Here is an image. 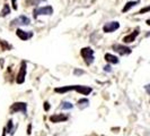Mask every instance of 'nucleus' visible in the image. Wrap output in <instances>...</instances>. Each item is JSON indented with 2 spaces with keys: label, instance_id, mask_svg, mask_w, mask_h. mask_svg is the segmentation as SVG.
Returning <instances> with one entry per match:
<instances>
[{
  "label": "nucleus",
  "instance_id": "nucleus-1",
  "mask_svg": "<svg viewBox=\"0 0 150 136\" xmlns=\"http://www.w3.org/2000/svg\"><path fill=\"white\" fill-rule=\"evenodd\" d=\"M80 54L83 57V59L85 60V64L87 66L91 65L94 60H95V57H94V50L89 48V47H86V48H83L80 50Z\"/></svg>",
  "mask_w": 150,
  "mask_h": 136
},
{
  "label": "nucleus",
  "instance_id": "nucleus-2",
  "mask_svg": "<svg viewBox=\"0 0 150 136\" xmlns=\"http://www.w3.org/2000/svg\"><path fill=\"white\" fill-rule=\"evenodd\" d=\"M53 14V8L52 6H45V7H38L34 9L33 11V16L34 18H38V16H50Z\"/></svg>",
  "mask_w": 150,
  "mask_h": 136
},
{
  "label": "nucleus",
  "instance_id": "nucleus-3",
  "mask_svg": "<svg viewBox=\"0 0 150 136\" xmlns=\"http://www.w3.org/2000/svg\"><path fill=\"white\" fill-rule=\"evenodd\" d=\"M10 111L13 113L22 112L24 116H27V103L25 102H15L10 107Z\"/></svg>",
  "mask_w": 150,
  "mask_h": 136
},
{
  "label": "nucleus",
  "instance_id": "nucleus-4",
  "mask_svg": "<svg viewBox=\"0 0 150 136\" xmlns=\"http://www.w3.org/2000/svg\"><path fill=\"white\" fill-rule=\"evenodd\" d=\"M27 68V65H26V61H22V64H21V69H19V72H18V74H17V77H16V82L18 84H23L25 82V77H26V69Z\"/></svg>",
  "mask_w": 150,
  "mask_h": 136
},
{
  "label": "nucleus",
  "instance_id": "nucleus-5",
  "mask_svg": "<svg viewBox=\"0 0 150 136\" xmlns=\"http://www.w3.org/2000/svg\"><path fill=\"white\" fill-rule=\"evenodd\" d=\"M30 19L27 17V16H19V17H17L15 19H13L11 21V26H26V25H30Z\"/></svg>",
  "mask_w": 150,
  "mask_h": 136
},
{
  "label": "nucleus",
  "instance_id": "nucleus-6",
  "mask_svg": "<svg viewBox=\"0 0 150 136\" xmlns=\"http://www.w3.org/2000/svg\"><path fill=\"white\" fill-rule=\"evenodd\" d=\"M71 91H76L83 95H88L91 93L93 89L90 86H85V85H71Z\"/></svg>",
  "mask_w": 150,
  "mask_h": 136
},
{
  "label": "nucleus",
  "instance_id": "nucleus-7",
  "mask_svg": "<svg viewBox=\"0 0 150 136\" xmlns=\"http://www.w3.org/2000/svg\"><path fill=\"white\" fill-rule=\"evenodd\" d=\"M113 50L115 52H117L121 56H125V54H130L132 52V50L129 48V47H125L124 44H113Z\"/></svg>",
  "mask_w": 150,
  "mask_h": 136
},
{
  "label": "nucleus",
  "instance_id": "nucleus-8",
  "mask_svg": "<svg viewBox=\"0 0 150 136\" xmlns=\"http://www.w3.org/2000/svg\"><path fill=\"white\" fill-rule=\"evenodd\" d=\"M117 29H120V23L119 22H110L106 23L103 26V31L105 33H112L114 31H116Z\"/></svg>",
  "mask_w": 150,
  "mask_h": 136
},
{
  "label": "nucleus",
  "instance_id": "nucleus-9",
  "mask_svg": "<svg viewBox=\"0 0 150 136\" xmlns=\"http://www.w3.org/2000/svg\"><path fill=\"white\" fill-rule=\"evenodd\" d=\"M16 34H17V37L23 40V41H27L28 39H30L33 37V32H26V31H23L21 29H17L16 30Z\"/></svg>",
  "mask_w": 150,
  "mask_h": 136
},
{
  "label": "nucleus",
  "instance_id": "nucleus-10",
  "mask_svg": "<svg viewBox=\"0 0 150 136\" xmlns=\"http://www.w3.org/2000/svg\"><path fill=\"white\" fill-rule=\"evenodd\" d=\"M69 119V117L66 115H62V113H57V115H53L50 117V120L57 124V122H62V121H67Z\"/></svg>",
  "mask_w": 150,
  "mask_h": 136
},
{
  "label": "nucleus",
  "instance_id": "nucleus-11",
  "mask_svg": "<svg viewBox=\"0 0 150 136\" xmlns=\"http://www.w3.org/2000/svg\"><path fill=\"white\" fill-rule=\"evenodd\" d=\"M139 33H140V32H139V29H137V30L133 31L131 34L125 35V37L123 38V42H124V43H132L135 39H137V37L139 35Z\"/></svg>",
  "mask_w": 150,
  "mask_h": 136
},
{
  "label": "nucleus",
  "instance_id": "nucleus-12",
  "mask_svg": "<svg viewBox=\"0 0 150 136\" xmlns=\"http://www.w3.org/2000/svg\"><path fill=\"white\" fill-rule=\"evenodd\" d=\"M105 60L107 62H110V64H114V65H116V64H119L120 60H119V58L116 57V56H113L111 53H106L105 54Z\"/></svg>",
  "mask_w": 150,
  "mask_h": 136
},
{
  "label": "nucleus",
  "instance_id": "nucleus-13",
  "mask_svg": "<svg viewBox=\"0 0 150 136\" xmlns=\"http://www.w3.org/2000/svg\"><path fill=\"white\" fill-rule=\"evenodd\" d=\"M138 4H140V0H135V1H129V2H127V4H125V6L123 7L122 11H123V13H127V11H129V10H130V9H131L132 7L137 6Z\"/></svg>",
  "mask_w": 150,
  "mask_h": 136
},
{
  "label": "nucleus",
  "instance_id": "nucleus-14",
  "mask_svg": "<svg viewBox=\"0 0 150 136\" xmlns=\"http://www.w3.org/2000/svg\"><path fill=\"white\" fill-rule=\"evenodd\" d=\"M88 106H89L88 99L83 98V99H80V100L78 101V107H79L80 109H85V108H87Z\"/></svg>",
  "mask_w": 150,
  "mask_h": 136
},
{
  "label": "nucleus",
  "instance_id": "nucleus-15",
  "mask_svg": "<svg viewBox=\"0 0 150 136\" xmlns=\"http://www.w3.org/2000/svg\"><path fill=\"white\" fill-rule=\"evenodd\" d=\"M74 108V105L71 103V102H69V101H63L62 103H61V109L62 110H70V109H72Z\"/></svg>",
  "mask_w": 150,
  "mask_h": 136
},
{
  "label": "nucleus",
  "instance_id": "nucleus-16",
  "mask_svg": "<svg viewBox=\"0 0 150 136\" xmlns=\"http://www.w3.org/2000/svg\"><path fill=\"white\" fill-rule=\"evenodd\" d=\"M9 13H10L9 5H8V4H5V5H4V8H2V10H1V13H0V15L2 16V17H5V16H7Z\"/></svg>",
  "mask_w": 150,
  "mask_h": 136
},
{
  "label": "nucleus",
  "instance_id": "nucleus-17",
  "mask_svg": "<svg viewBox=\"0 0 150 136\" xmlns=\"http://www.w3.org/2000/svg\"><path fill=\"white\" fill-rule=\"evenodd\" d=\"M6 133H9L10 135H13V134H14V132H13V120H11V119H10V120H8Z\"/></svg>",
  "mask_w": 150,
  "mask_h": 136
},
{
  "label": "nucleus",
  "instance_id": "nucleus-18",
  "mask_svg": "<svg viewBox=\"0 0 150 136\" xmlns=\"http://www.w3.org/2000/svg\"><path fill=\"white\" fill-rule=\"evenodd\" d=\"M41 1H46V0H27V1H26V4H28V5H30V4L33 2V5H38Z\"/></svg>",
  "mask_w": 150,
  "mask_h": 136
},
{
  "label": "nucleus",
  "instance_id": "nucleus-19",
  "mask_svg": "<svg viewBox=\"0 0 150 136\" xmlns=\"http://www.w3.org/2000/svg\"><path fill=\"white\" fill-rule=\"evenodd\" d=\"M147 11H150V6L149 7H144V8H142L138 14H144V13H147Z\"/></svg>",
  "mask_w": 150,
  "mask_h": 136
},
{
  "label": "nucleus",
  "instance_id": "nucleus-20",
  "mask_svg": "<svg viewBox=\"0 0 150 136\" xmlns=\"http://www.w3.org/2000/svg\"><path fill=\"white\" fill-rule=\"evenodd\" d=\"M74 74L75 75H83V74H85V72L83 70H79V69H75L74 70Z\"/></svg>",
  "mask_w": 150,
  "mask_h": 136
},
{
  "label": "nucleus",
  "instance_id": "nucleus-21",
  "mask_svg": "<svg viewBox=\"0 0 150 136\" xmlns=\"http://www.w3.org/2000/svg\"><path fill=\"white\" fill-rule=\"evenodd\" d=\"M104 70H105V72H108V73H111V72H112V67H111L110 65H106V66H104Z\"/></svg>",
  "mask_w": 150,
  "mask_h": 136
},
{
  "label": "nucleus",
  "instance_id": "nucleus-22",
  "mask_svg": "<svg viewBox=\"0 0 150 136\" xmlns=\"http://www.w3.org/2000/svg\"><path fill=\"white\" fill-rule=\"evenodd\" d=\"M44 109L45 111H49L50 110V103L49 102H44Z\"/></svg>",
  "mask_w": 150,
  "mask_h": 136
},
{
  "label": "nucleus",
  "instance_id": "nucleus-23",
  "mask_svg": "<svg viewBox=\"0 0 150 136\" xmlns=\"http://www.w3.org/2000/svg\"><path fill=\"white\" fill-rule=\"evenodd\" d=\"M144 89H146V91H147V93L150 95V84H148V85H146L144 86Z\"/></svg>",
  "mask_w": 150,
  "mask_h": 136
},
{
  "label": "nucleus",
  "instance_id": "nucleus-24",
  "mask_svg": "<svg viewBox=\"0 0 150 136\" xmlns=\"http://www.w3.org/2000/svg\"><path fill=\"white\" fill-rule=\"evenodd\" d=\"M13 1V8L15 9V10H17V5H16V0H11Z\"/></svg>",
  "mask_w": 150,
  "mask_h": 136
},
{
  "label": "nucleus",
  "instance_id": "nucleus-25",
  "mask_svg": "<svg viewBox=\"0 0 150 136\" xmlns=\"http://www.w3.org/2000/svg\"><path fill=\"white\" fill-rule=\"evenodd\" d=\"M30 128H32V126H28V132H27V133H28V134H30Z\"/></svg>",
  "mask_w": 150,
  "mask_h": 136
},
{
  "label": "nucleus",
  "instance_id": "nucleus-26",
  "mask_svg": "<svg viewBox=\"0 0 150 136\" xmlns=\"http://www.w3.org/2000/svg\"><path fill=\"white\" fill-rule=\"evenodd\" d=\"M147 24H148V25L150 26V19H147Z\"/></svg>",
  "mask_w": 150,
  "mask_h": 136
},
{
  "label": "nucleus",
  "instance_id": "nucleus-27",
  "mask_svg": "<svg viewBox=\"0 0 150 136\" xmlns=\"http://www.w3.org/2000/svg\"><path fill=\"white\" fill-rule=\"evenodd\" d=\"M147 37H150V33H148V34H147Z\"/></svg>",
  "mask_w": 150,
  "mask_h": 136
}]
</instances>
